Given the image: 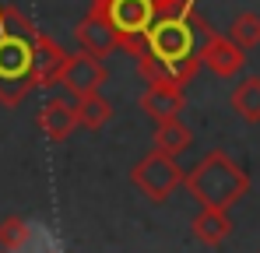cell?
Instances as JSON below:
<instances>
[{
  "instance_id": "cell-17",
  "label": "cell",
  "mask_w": 260,
  "mask_h": 253,
  "mask_svg": "<svg viewBox=\"0 0 260 253\" xmlns=\"http://www.w3.org/2000/svg\"><path fill=\"white\" fill-rule=\"evenodd\" d=\"M229 39L236 46H243V49H257L260 46V14H253V11L236 14V21L229 25Z\"/></svg>"
},
{
  "instance_id": "cell-15",
  "label": "cell",
  "mask_w": 260,
  "mask_h": 253,
  "mask_svg": "<svg viewBox=\"0 0 260 253\" xmlns=\"http://www.w3.org/2000/svg\"><path fill=\"white\" fill-rule=\"evenodd\" d=\"M229 102H232V109L246 123H260V78L257 74H246L243 81L236 84L232 95H229Z\"/></svg>"
},
{
  "instance_id": "cell-22",
  "label": "cell",
  "mask_w": 260,
  "mask_h": 253,
  "mask_svg": "<svg viewBox=\"0 0 260 253\" xmlns=\"http://www.w3.org/2000/svg\"><path fill=\"white\" fill-rule=\"evenodd\" d=\"M0 253H11V250H0Z\"/></svg>"
},
{
  "instance_id": "cell-4",
  "label": "cell",
  "mask_w": 260,
  "mask_h": 253,
  "mask_svg": "<svg viewBox=\"0 0 260 253\" xmlns=\"http://www.w3.org/2000/svg\"><path fill=\"white\" fill-rule=\"evenodd\" d=\"M106 11H109V18H113V25H116V32H120L123 49L134 53V56H141L144 46H148L151 25H155L158 14H162L158 4H155V0H109Z\"/></svg>"
},
{
  "instance_id": "cell-14",
  "label": "cell",
  "mask_w": 260,
  "mask_h": 253,
  "mask_svg": "<svg viewBox=\"0 0 260 253\" xmlns=\"http://www.w3.org/2000/svg\"><path fill=\"white\" fill-rule=\"evenodd\" d=\"M151 144H155V151H166V155H176L179 159L193 144V134H190V126L183 123V120H166V123L155 126Z\"/></svg>"
},
{
  "instance_id": "cell-3",
  "label": "cell",
  "mask_w": 260,
  "mask_h": 253,
  "mask_svg": "<svg viewBox=\"0 0 260 253\" xmlns=\"http://www.w3.org/2000/svg\"><path fill=\"white\" fill-rule=\"evenodd\" d=\"M32 67H36V36H11L0 32V102L4 106H18L32 81Z\"/></svg>"
},
{
  "instance_id": "cell-7",
  "label": "cell",
  "mask_w": 260,
  "mask_h": 253,
  "mask_svg": "<svg viewBox=\"0 0 260 253\" xmlns=\"http://www.w3.org/2000/svg\"><path fill=\"white\" fill-rule=\"evenodd\" d=\"M74 39L78 46L91 53V56H109V53H116V49H123V42H120V32H116V25H113V18H109V11H106V4H91V11H88L85 18L78 21V28H74Z\"/></svg>"
},
{
  "instance_id": "cell-2",
  "label": "cell",
  "mask_w": 260,
  "mask_h": 253,
  "mask_svg": "<svg viewBox=\"0 0 260 253\" xmlns=\"http://www.w3.org/2000/svg\"><path fill=\"white\" fill-rule=\"evenodd\" d=\"M197 42H201V36H197V0H186L179 11L158 14V21L148 32L144 53L155 60H166V64H183V60L197 56Z\"/></svg>"
},
{
  "instance_id": "cell-11",
  "label": "cell",
  "mask_w": 260,
  "mask_h": 253,
  "mask_svg": "<svg viewBox=\"0 0 260 253\" xmlns=\"http://www.w3.org/2000/svg\"><path fill=\"white\" fill-rule=\"evenodd\" d=\"M67 56H71V53H63L60 42H53L49 36L39 32V36H36V67H32V81H36V88H49V84L60 81Z\"/></svg>"
},
{
  "instance_id": "cell-18",
  "label": "cell",
  "mask_w": 260,
  "mask_h": 253,
  "mask_svg": "<svg viewBox=\"0 0 260 253\" xmlns=\"http://www.w3.org/2000/svg\"><path fill=\"white\" fill-rule=\"evenodd\" d=\"M28 239H32V225L25 222V218H18V214H11V218H4L0 222V250H25L28 246Z\"/></svg>"
},
{
  "instance_id": "cell-16",
  "label": "cell",
  "mask_w": 260,
  "mask_h": 253,
  "mask_svg": "<svg viewBox=\"0 0 260 253\" xmlns=\"http://www.w3.org/2000/svg\"><path fill=\"white\" fill-rule=\"evenodd\" d=\"M74 113H78V123L85 130H102L113 116V106L102 99V91H91V95H78L74 99Z\"/></svg>"
},
{
  "instance_id": "cell-5",
  "label": "cell",
  "mask_w": 260,
  "mask_h": 253,
  "mask_svg": "<svg viewBox=\"0 0 260 253\" xmlns=\"http://www.w3.org/2000/svg\"><path fill=\"white\" fill-rule=\"evenodd\" d=\"M183 176L186 172L176 166V155H166V151H151L130 169V183L137 186V194H144L155 204L173 197V190L183 183Z\"/></svg>"
},
{
  "instance_id": "cell-20",
  "label": "cell",
  "mask_w": 260,
  "mask_h": 253,
  "mask_svg": "<svg viewBox=\"0 0 260 253\" xmlns=\"http://www.w3.org/2000/svg\"><path fill=\"white\" fill-rule=\"evenodd\" d=\"M155 4H158V11H162V14H169V11H179L186 0H155Z\"/></svg>"
},
{
  "instance_id": "cell-19",
  "label": "cell",
  "mask_w": 260,
  "mask_h": 253,
  "mask_svg": "<svg viewBox=\"0 0 260 253\" xmlns=\"http://www.w3.org/2000/svg\"><path fill=\"white\" fill-rule=\"evenodd\" d=\"M0 32H11V36H39V28L11 4H0Z\"/></svg>"
},
{
  "instance_id": "cell-6",
  "label": "cell",
  "mask_w": 260,
  "mask_h": 253,
  "mask_svg": "<svg viewBox=\"0 0 260 253\" xmlns=\"http://www.w3.org/2000/svg\"><path fill=\"white\" fill-rule=\"evenodd\" d=\"M197 36H201L197 56H201L204 67H211V74H218V78H236V74L246 67V49L236 46L229 36L211 32V25H208L204 18H197Z\"/></svg>"
},
{
  "instance_id": "cell-8",
  "label": "cell",
  "mask_w": 260,
  "mask_h": 253,
  "mask_svg": "<svg viewBox=\"0 0 260 253\" xmlns=\"http://www.w3.org/2000/svg\"><path fill=\"white\" fill-rule=\"evenodd\" d=\"M106 64H102V56H91V53H74V56H67V64H63V74H60V84L78 99V95H91V91H99L102 84H106Z\"/></svg>"
},
{
  "instance_id": "cell-1",
  "label": "cell",
  "mask_w": 260,
  "mask_h": 253,
  "mask_svg": "<svg viewBox=\"0 0 260 253\" xmlns=\"http://www.w3.org/2000/svg\"><path fill=\"white\" fill-rule=\"evenodd\" d=\"M183 186L201 208H232L250 194V176L239 162H232L225 151H208L197 166L183 176Z\"/></svg>"
},
{
  "instance_id": "cell-13",
  "label": "cell",
  "mask_w": 260,
  "mask_h": 253,
  "mask_svg": "<svg viewBox=\"0 0 260 253\" xmlns=\"http://www.w3.org/2000/svg\"><path fill=\"white\" fill-rule=\"evenodd\" d=\"M193 239L204 243V246H221L232 232V218L225 208H201L193 214Z\"/></svg>"
},
{
  "instance_id": "cell-10",
  "label": "cell",
  "mask_w": 260,
  "mask_h": 253,
  "mask_svg": "<svg viewBox=\"0 0 260 253\" xmlns=\"http://www.w3.org/2000/svg\"><path fill=\"white\" fill-rule=\"evenodd\" d=\"M201 67V56L193 60H183V64H166V60H155V56H137V74L144 78V84H173V88H183L197 74Z\"/></svg>"
},
{
  "instance_id": "cell-21",
  "label": "cell",
  "mask_w": 260,
  "mask_h": 253,
  "mask_svg": "<svg viewBox=\"0 0 260 253\" xmlns=\"http://www.w3.org/2000/svg\"><path fill=\"white\" fill-rule=\"evenodd\" d=\"M91 4H109V0H91Z\"/></svg>"
},
{
  "instance_id": "cell-12",
  "label": "cell",
  "mask_w": 260,
  "mask_h": 253,
  "mask_svg": "<svg viewBox=\"0 0 260 253\" xmlns=\"http://www.w3.org/2000/svg\"><path fill=\"white\" fill-rule=\"evenodd\" d=\"M74 126H81L78 123V113H74V102L49 99L43 109H39V130H43L49 141H67Z\"/></svg>"
},
{
  "instance_id": "cell-9",
  "label": "cell",
  "mask_w": 260,
  "mask_h": 253,
  "mask_svg": "<svg viewBox=\"0 0 260 253\" xmlns=\"http://www.w3.org/2000/svg\"><path fill=\"white\" fill-rule=\"evenodd\" d=\"M137 106L155 123H166V120H179L183 116L186 95H183V88H173V84H148V91L137 99Z\"/></svg>"
}]
</instances>
